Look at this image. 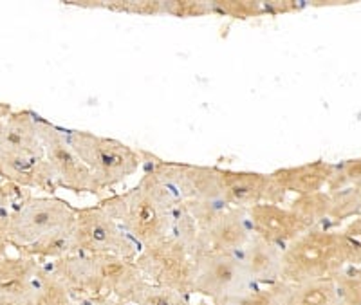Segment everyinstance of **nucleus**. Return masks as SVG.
Segmentation results:
<instances>
[{
    "label": "nucleus",
    "mask_w": 361,
    "mask_h": 305,
    "mask_svg": "<svg viewBox=\"0 0 361 305\" xmlns=\"http://www.w3.org/2000/svg\"><path fill=\"white\" fill-rule=\"evenodd\" d=\"M361 181V156L354 159H345V161L334 163L333 175L327 185V192L341 190V188H349L356 182Z\"/></svg>",
    "instance_id": "obj_29"
},
{
    "label": "nucleus",
    "mask_w": 361,
    "mask_h": 305,
    "mask_svg": "<svg viewBox=\"0 0 361 305\" xmlns=\"http://www.w3.org/2000/svg\"><path fill=\"white\" fill-rule=\"evenodd\" d=\"M250 284L240 253H201L195 256V278L192 293L212 301L233 294Z\"/></svg>",
    "instance_id": "obj_9"
},
{
    "label": "nucleus",
    "mask_w": 361,
    "mask_h": 305,
    "mask_svg": "<svg viewBox=\"0 0 361 305\" xmlns=\"http://www.w3.org/2000/svg\"><path fill=\"white\" fill-rule=\"evenodd\" d=\"M85 305H127V304H123V301H119L111 297H96L92 298V300L87 301Z\"/></svg>",
    "instance_id": "obj_32"
},
{
    "label": "nucleus",
    "mask_w": 361,
    "mask_h": 305,
    "mask_svg": "<svg viewBox=\"0 0 361 305\" xmlns=\"http://www.w3.org/2000/svg\"><path fill=\"white\" fill-rule=\"evenodd\" d=\"M283 249L253 235L240 251V260L247 280L253 285H271L282 282Z\"/></svg>",
    "instance_id": "obj_17"
},
{
    "label": "nucleus",
    "mask_w": 361,
    "mask_h": 305,
    "mask_svg": "<svg viewBox=\"0 0 361 305\" xmlns=\"http://www.w3.org/2000/svg\"><path fill=\"white\" fill-rule=\"evenodd\" d=\"M253 237L247 210L228 206L206 228L199 231L197 251L201 253H240Z\"/></svg>",
    "instance_id": "obj_11"
},
{
    "label": "nucleus",
    "mask_w": 361,
    "mask_h": 305,
    "mask_svg": "<svg viewBox=\"0 0 361 305\" xmlns=\"http://www.w3.org/2000/svg\"><path fill=\"white\" fill-rule=\"evenodd\" d=\"M98 275L103 297H111L127 304L134 289L145 280L134 259L116 255H90Z\"/></svg>",
    "instance_id": "obj_14"
},
{
    "label": "nucleus",
    "mask_w": 361,
    "mask_h": 305,
    "mask_svg": "<svg viewBox=\"0 0 361 305\" xmlns=\"http://www.w3.org/2000/svg\"><path fill=\"white\" fill-rule=\"evenodd\" d=\"M20 190L22 188L11 185V182H8V185H0V213H2V211H11L13 208L17 206L15 202L20 199Z\"/></svg>",
    "instance_id": "obj_31"
},
{
    "label": "nucleus",
    "mask_w": 361,
    "mask_h": 305,
    "mask_svg": "<svg viewBox=\"0 0 361 305\" xmlns=\"http://www.w3.org/2000/svg\"><path fill=\"white\" fill-rule=\"evenodd\" d=\"M31 305H74L67 287L47 264H42L35 275Z\"/></svg>",
    "instance_id": "obj_21"
},
{
    "label": "nucleus",
    "mask_w": 361,
    "mask_h": 305,
    "mask_svg": "<svg viewBox=\"0 0 361 305\" xmlns=\"http://www.w3.org/2000/svg\"><path fill=\"white\" fill-rule=\"evenodd\" d=\"M134 262L145 280L188 297L192 294L195 256L173 237H164L163 240L141 248Z\"/></svg>",
    "instance_id": "obj_5"
},
{
    "label": "nucleus",
    "mask_w": 361,
    "mask_h": 305,
    "mask_svg": "<svg viewBox=\"0 0 361 305\" xmlns=\"http://www.w3.org/2000/svg\"><path fill=\"white\" fill-rule=\"evenodd\" d=\"M329 208H331V197H329L327 190L296 195L289 202V210L295 211L311 230L320 228L325 220H329Z\"/></svg>",
    "instance_id": "obj_23"
},
{
    "label": "nucleus",
    "mask_w": 361,
    "mask_h": 305,
    "mask_svg": "<svg viewBox=\"0 0 361 305\" xmlns=\"http://www.w3.org/2000/svg\"><path fill=\"white\" fill-rule=\"evenodd\" d=\"M283 305H340L333 278L288 284L283 289Z\"/></svg>",
    "instance_id": "obj_20"
},
{
    "label": "nucleus",
    "mask_w": 361,
    "mask_h": 305,
    "mask_svg": "<svg viewBox=\"0 0 361 305\" xmlns=\"http://www.w3.org/2000/svg\"><path fill=\"white\" fill-rule=\"evenodd\" d=\"M78 208L60 197H27L11 210L8 226L9 246L29 255L40 246L69 235Z\"/></svg>",
    "instance_id": "obj_1"
},
{
    "label": "nucleus",
    "mask_w": 361,
    "mask_h": 305,
    "mask_svg": "<svg viewBox=\"0 0 361 305\" xmlns=\"http://www.w3.org/2000/svg\"><path fill=\"white\" fill-rule=\"evenodd\" d=\"M212 11V2H199V0H172L164 2V15L176 18L206 17Z\"/></svg>",
    "instance_id": "obj_30"
},
{
    "label": "nucleus",
    "mask_w": 361,
    "mask_h": 305,
    "mask_svg": "<svg viewBox=\"0 0 361 305\" xmlns=\"http://www.w3.org/2000/svg\"><path fill=\"white\" fill-rule=\"evenodd\" d=\"M74 152L90 170L98 190H107L132 178L143 165V152L114 137L87 130H66Z\"/></svg>",
    "instance_id": "obj_3"
},
{
    "label": "nucleus",
    "mask_w": 361,
    "mask_h": 305,
    "mask_svg": "<svg viewBox=\"0 0 361 305\" xmlns=\"http://www.w3.org/2000/svg\"><path fill=\"white\" fill-rule=\"evenodd\" d=\"M286 282L271 285H247L237 293L219 298L214 305H283Z\"/></svg>",
    "instance_id": "obj_22"
},
{
    "label": "nucleus",
    "mask_w": 361,
    "mask_h": 305,
    "mask_svg": "<svg viewBox=\"0 0 361 305\" xmlns=\"http://www.w3.org/2000/svg\"><path fill=\"white\" fill-rule=\"evenodd\" d=\"M148 166L163 179L164 185L169 186L180 202L212 201L226 204L217 166H197L161 159H156Z\"/></svg>",
    "instance_id": "obj_8"
},
{
    "label": "nucleus",
    "mask_w": 361,
    "mask_h": 305,
    "mask_svg": "<svg viewBox=\"0 0 361 305\" xmlns=\"http://www.w3.org/2000/svg\"><path fill=\"white\" fill-rule=\"evenodd\" d=\"M2 123H4V121H2ZM2 123H0V125H2Z\"/></svg>",
    "instance_id": "obj_35"
},
{
    "label": "nucleus",
    "mask_w": 361,
    "mask_h": 305,
    "mask_svg": "<svg viewBox=\"0 0 361 305\" xmlns=\"http://www.w3.org/2000/svg\"><path fill=\"white\" fill-rule=\"evenodd\" d=\"M247 220L253 235L282 249L311 230L295 211L289 210V206L286 208L282 204H269V202L247 208Z\"/></svg>",
    "instance_id": "obj_12"
},
{
    "label": "nucleus",
    "mask_w": 361,
    "mask_h": 305,
    "mask_svg": "<svg viewBox=\"0 0 361 305\" xmlns=\"http://www.w3.org/2000/svg\"><path fill=\"white\" fill-rule=\"evenodd\" d=\"M37 132L60 188L74 194H99L92 173L74 152L63 128L37 116Z\"/></svg>",
    "instance_id": "obj_7"
},
{
    "label": "nucleus",
    "mask_w": 361,
    "mask_h": 305,
    "mask_svg": "<svg viewBox=\"0 0 361 305\" xmlns=\"http://www.w3.org/2000/svg\"><path fill=\"white\" fill-rule=\"evenodd\" d=\"M354 188H356L357 195H360V201H361V181H360V182H356V185H354Z\"/></svg>",
    "instance_id": "obj_34"
},
{
    "label": "nucleus",
    "mask_w": 361,
    "mask_h": 305,
    "mask_svg": "<svg viewBox=\"0 0 361 305\" xmlns=\"http://www.w3.org/2000/svg\"><path fill=\"white\" fill-rule=\"evenodd\" d=\"M329 197H331L329 220L341 223V220L353 219V217H360L361 215V201L354 186L329 192Z\"/></svg>",
    "instance_id": "obj_25"
},
{
    "label": "nucleus",
    "mask_w": 361,
    "mask_h": 305,
    "mask_svg": "<svg viewBox=\"0 0 361 305\" xmlns=\"http://www.w3.org/2000/svg\"><path fill=\"white\" fill-rule=\"evenodd\" d=\"M212 11L231 18H257L267 15V2L257 0H215L212 2Z\"/></svg>",
    "instance_id": "obj_27"
},
{
    "label": "nucleus",
    "mask_w": 361,
    "mask_h": 305,
    "mask_svg": "<svg viewBox=\"0 0 361 305\" xmlns=\"http://www.w3.org/2000/svg\"><path fill=\"white\" fill-rule=\"evenodd\" d=\"M222 197L228 206L247 210L257 204H282L286 192L271 178V173L247 170L219 168Z\"/></svg>",
    "instance_id": "obj_10"
},
{
    "label": "nucleus",
    "mask_w": 361,
    "mask_h": 305,
    "mask_svg": "<svg viewBox=\"0 0 361 305\" xmlns=\"http://www.w3.org/2000/svg\"><path fill=\"white\" fill-rule=\"evenodd\" d=\"M47 266L62 280V284L66 285L74 301H80V304L85 305L92 298L103 297L94 262H92L90 255L73 253V255L53 260Z\"/></svg>",
    "instance_id": "obj_15"
},
{
    "label": "nucleus",
    "mask_w": 361,
    "mask_h": 305,
    "mask_svg": "<svg viewBox=\"0 0 361 305\" xmlns=\"http://www.w3.org/2000/svg\"><path fill=\"white\" fill-rule=\"evenodd\" d=\"M73 240L74 253L82 255H116L135 259L141 249L99 204L78 208Z\"/></svg>",
    "instance_id": "obj_6"
},
{
    "label": "nucleus",
    "mask_w": 361,
    "mask_h": 305,
    "mask_svg": "<svg viewBox=\"0 0 361 305\" xmlns=\"http://www.w3.org/2000/svg\"><path fill=\"white\" fill-rule=\"evenodd\" d=\"M0 152L45 156L37 132V114L31 111L11 112L0 125Z\"/></svg>",
    "instance_id": "obj_19"
},
{
    "label": "nucleus",
    "mask_w": 361,
    "mask_h": 305,
    "mask_svg": "<svg viewBox=\"0 0 361 305\" xmlns=\"http://www.w3.org/2000/svg\"><path fill=\"white\" fill-rule=\"evenodd\" d=\"M125 233L140 248L163 240L170 235V213L143 186L135 185L123 194L105 197L98 202Z\"/></svg>",
    "instance_id": "obj_4"
},
{
    "label": "nucleus",
    "mask_w": 361,
    "mask_h": 305,
    "mask_svg": "<svg viewBox=\"0 0 361 305\" xmlns=\"http://www.w3.org/2000/svg\"><path fill=\"white\" fill-rule=\"evenodd\" d=\"M127 305H190L188 294L143 280L128 298Z\"/></svg>",
    "instance_id": "obj_24"
},
{
    "label": "nucleus",
    "mask_w": 361,
    "mask_h": 305,
    "mask_svg": "<svg viewBox=\"0 0 361 305\" xmlns=\"http://www.w3.org/2000/svg\"><path fill=\"white\" fill-rule=\"evenodd\" d=\"M102 9L140 17H159L164 15L163 0H114V2H102Z\"/></svg>",
    "instance_id": "obj_28"
},
{
    "label": "nucleus",
    "mask_w": 361,
    "mask_h": 305,
    "mask_svg": "<svg viewBox=\"0 0 361 305\" xmlns=\"http://www.w3.org/2000/svg\"><path fill=\"white\" fill-rule=\"evenodd\" d=\"M347 266H350V253L341 231L312 228L283 249L282 282L302 284L333 278Z\"/></svg>",
    "instance_id": "obj_2"
},
{
    "label": "nucleus",
    "mask_w": 361,
    "mask_h": 305,
    "mask_svg": "<svg viewBox=\"0 0 361 305\" xmlns=\"http://www.w3.org/2000/svg\"><path fill=\"white\" fill-rule=\"evenodd\" d=\"M11 112H13L11 105L2 104V101H0V123H2V121L8 120L9 116H11Z\"/></svg>",
    "instance_id": "obj_33"
},
{
    "label": "nucleus",
    "mask_w": 361,
    "mask_h": 305,
    "mask_svg": "<svg viewBox=\"0 0 361 305\" xmlns=\"http://www.w3.org/2000/svg\"><path fill=\"white\" fill-rule=\"evenodd\" d=\"M340 305H361V268L347 266L333 277Z\"/></svg>",
    "instance_id": "obj_26"
},
{
    "label": "nucleus",
    "mask_w": 361,
    "mask_h": 305,
    "mask_svg": "<svg viewBox=\"0 0 361 305\" xmlns=\"http://www.w3.org/2000/svg\"><path fill=\"white\" fill-rule=\"evenodd\" d=\"M0 178L18 188L42 192H54L60 188L45 156L0 152Z\"/></svg>",
    "instance_id": "obj_13"
},
{
    "label": "nucleus",
    "mask_w": 361,
    "mask_h": 305,
    "mask_svg": "<svg viewBox=\"0 0 361 305\" xmlns=\"http://www.w3.org/2000/svg\"><path fill=\"white\" fill-rule=\"evenodd\" d=\"M334 163L316 159V161L304 163V165L286 166L271 172V178L286 194L305 195L322 192L327 188L331 175H333Z\"/></svg>",
    "instance_id": "obj_18"
},
{
    "label": "nucleus",
    "mask_w": 361,
    "mask_h": 305,
    "mask_svg": "<svg viewBox=\"0 0 361 305\" xmlns=\"http://www.w3.org/2000/svg\"><path fill=\"white\" fill-rule=\"evenodd\" d=\"M40 266V260L25 255L0 259V305H31Z\"/></svg>",
    "instance_id": "obj_16"
}]
</instances>
